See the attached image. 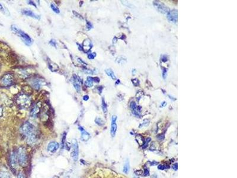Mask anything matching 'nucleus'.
<instances>
[{
	"label": "nucleus",
	"mask_w": 237,
	"mask_h": 178,
	"mask_svg": "<svg viewBox=\"0 0 237 178\" xmlns=\"http://www.w3.org/2000/svg\"><path fill=\"white\" fill-rule=\"evenodd\" d=\"M148 124H149V121H148V120H147V119H145V120H144V122H143V124H142L143 126H147Z\"/></svg>",
	"instance_id": "nucleus-34"
},
{
	"label": "nucleus",
	"mask_w": 237,
	"mask_h": 178,
	"mask_svg": "<svg viewBox=\"0 0 237 178\" xmlns=\"http://www.w3.org/2000/svg\"><path fill=\"white\" fill-rule=\"evenodd\" d=\"M18 178H25V176L22 173H20L18 175Z\"/></svg>",
	"instance_id": "nucleus-35"
},
{
	"label": "nucleus",
	"mask_w": 237,
	"mask_h": 178,
	"mask_svg": "<svg viewBox=\"0 0 237 178\" xmlns=\"http://www.w3.org/2000/svg\"><path fill=\"white\" fill-rule=\"evenodd\" d=\"M22 13L24 14L25 16L30 17L36 18V19H39L40 18V16L37 15V14L35 13L33 11L29 9H23L22 10Z\"/></svg>",
	"instance_id": "nucleus-13"
},
{
	"label": "nucleus",
	"mask_w": 237,
	"mask_h": 178,
	"mask_svg": "<svg viewBox=\"0 0 237 178\" xmlns=\"http://www.w3.org/2000/svg\"><path fill=\"white\" fill-rule=\"evenodd\" d=\"M22 134L29 144H33L37 140V131L35 126L29 122H25L20 128Z\"/></svg>",
	"instance_id": "nucleus-1"
},
{
	"label": "nucleus",
	"mask_w": 237,
	"mask_h": 178,
	"mask_svg": "<svg viewBox=\"0 0 237 178\" xmlns=\"http://www.w3.org/2000/svg\"><path fill=\"white\" fill-rule=\"evenodd\" d=\"M0 10L3 11V13H4V14H6L7 15H9V13H8V11L6 9V8H4V7L2 6V4H0Z\"/></svg>",
	"instance_id": "nucleus-26"
},
{
	"label": "nucleus",
	"mask_w": 237,
	"mask_h": 178,
	"mask_svg": "<svg viewBox=\"0 0 237 178\" xmlns=\"http://www.w3.org/2000/svg\"><path fill=\"white\" fill-rule=\"evenodd\" d=\"M133 84L135 86H138V85H139V81L138 80L137 78H135V79H133L132 80Z\"/></svg>",
	"instance_id": "nucleus-28"
},
{
	"label": "nucleus",
	"mask_w": 237,
	"mask_h": 178,
	"mask_svg": "<svg viewBox=\"0 0 237 178\" xmlns=\"http://www.w3.org/2000/svg\"><path fill=\"white\" fill-rule=\"evenodd\" d=\"M129 169H130V166H129V160H127L124 164L123 167V172L124 173L127 174L129 172Z\"/></svg>",
	"instance_id": "nucleus-21"
},
{
	"label": "nucleus",
	"mask_w": 237,
	"mask_h": 178,
	"mask_svg": "<svg viewBox=\"0 0 237 178\" xmlns=\"http://www.w3.org/2000/svg\"><path fill=\"white\" fill-rule=\"evenodd\" d=\"M0 178H11V177L8 172L2 171L0 172Z\"/></svg>",
	"instance_id": "nucleus-22"
},
{
	"label": "nucleus",
	"mask_w": 237,
	"mask_h": 178,
	"mask_svg": "<svg viewBox=\"0 0 237 178\" xmlns=\"http://www.w3.org/2000/svg\"><path fill=\"white\" fill-rule=\"evenodd\" d=\"M17 159L18 161V163L22 166H24L26 165L27 161V157L26 151L23 147H20L18 148V152H17Z\"/></svg>",
	"instance_id": "nucleus-3"
},
{
	"label": "nucleus",
	"mask_w": 237,
	"mask_h": 178,
	"mask_svg": "<svg viewBox=\"0 0 237 178\" xmlns=\"http://www.w3.org/2000/svg\"><path fill=\"white\" fill-rule=\"evenodd\" d=\"M100 81V79L98 78H93L91 77H88L86 81V85L88 87H91L93 85L94 82L98 83Z\"/></svg>",
	"instance_id": "nucleus-16"
},
{
	"label": "nucleus",
	"mask_w": 237,
	"mask_h": 178,
	"mask_svg": "<svg viewBox=\"0 0 237 178\" xmlns=\"http://www.w3.org/2000/svg\"><path fill=\"white\" fill-rule=\"evenodd\" d=\"M50 7L55 13H56L57 14H59V13H60V11H59V9L58 8V7L55 4H54V3H52V4H51Z\"/></svg>",
	"instance_id": "nucleus-24"
},
{
	"label": "nucleus",
	"mask_w": 237,
	"mask_h": 178,
	"mask_svg": "<svg viewBox=\"0 0 237 178\" xmlns=\"http://www.w3.org/2000/svg\"><path fill=\"white\" fill-rule=\"evenodd\" d=\"M49 43H50L52 46H53V47H54L55 48H57V42H56V40H54V39H52V40L50 41V42H49Z\"/></svg>",
	"instance_id": "nucleus-30"
},
{
	"label": "nucleus",
	"mask_w": 237,
	"mask_h": 178,
	"mask_svg": "<svg viewBox=\"0 0 237 178\" xmlns=\"http://www.w3.org/2000/svg\"><path fill=\"white\" fill-rule=\"evenodd\" d=\"M95 123H96L97 125H98L99 126H102L104 124V121L100 118H96V119H95Z\"/></svg>",
	"instance_id": "nucleus-25"
},
{
	"label": "nucleus",
	"mask_w": 237,
	"mask_h": 178,
	"mask_svg": "<svg viewBox=\"0 0 237 178\" xmlns=\"http://www.w3.org/2000/svg\"><path fill=\"white\" fill-rule=\"evenodd\" d=\"M27 3H28L29 4H30V5H32V6H35V7H37V6H36V5L35 4V3L33 2V1H27Z\"/></svg>",
	"instance_id": "nucleus-33"
},
{
	"label": "nucleus",
	"mask_w": 237,
	"mask_h": 178,
	"mask_svg": "<svg viewBox=\"0 0 237 178\" xmlns=\"http://www.w3.org/2000/svg\"><path fill=\"white\" fill-rule=\"evenodd\" d=\"M95 56V54L94 55H93V54H90L88 55V58H89L90 59H93L94 58Z\"/></svg>",
	"instance_id": "nucleus-32"
},
{
	"label": "nucleus",
	"mask_w": 237,
	"mask_h": 178,
	"mask_svg": "<svg viewBox=\"0 0 237 178\" xmlns=\"http://www.w3.org/2000/svg\"><path fill=\"white\" fill-rule=\"evenodd\" d=\"M167 70L166 69V68H163V77L164 80L167 77Z\"/></svg>",
	"instance_id": "nucleus-29"
},
{
	"label": "nucleus",
	"mask_w": 237,
	"mask_h": 178,
	"mask_svg": "<svg viewBox=\"0 0 237 178\" xmlns=\"http://www.w3.org/2000/svg\"><path fill=\"white\" fill-rule=\"evenodd\" d=\"M72 80L73 85H74L75 90L78 92H80V91H81V80H80V77H78L76 76H74V78H72Z\"/></svg>",
	"instance_id": "nucleus-11"
},
{
	"label": "nucleus",
	"mask_w": 237,
	"mask_h": 178,
	"mask_svg": "<svg viewBox=\"0 0 237 178\" xmlns=\"http://www.w3.org/2000/svg\"><path fill=\"white\" fill-rule=\"evenodd\" d=\"M130 109H132L133 114L137 116V117L138 116H141V106H138L135 102H131V103L130 105Z\"/></svg>",
	"instance_id": "nucleus-10"
},
{
	"label": "nucleus",
	"mask_w": 237,
	"mask_h": 178,
	"mask_svg": "<svg viewBox=\"0 0 237 178\" xmlns=\"http://www.w3.org/2000/svg\"><path fill=\"white\" fill-rule=\"evenodd\" d=\"M117 116L116 115H113L112 118V124H111V129H110V134L112 137H114L115 136L116 133L117 126L116 124Z\"/></svg>",
	"instance_id": "nucleus-9"
},
{
	"label": "nucleus",
	"mask_w": 237,
	"mask_h": 178,
	"mask_svg": "<svg viewBox=\"0 0 237 178\" xmlns=\"http://www.w3.org/2000/svg\"><path fill=\"white\" fill-rule=\"evenodd\" d=\"M31 83L32 86L36 89H39L40 87H42L45 84L43 80L42 79H39V78H35V79L32 80Z\"/></svg>",
	"instance_id": "nucleus-12"
},
{
	"label": "nucleus",
	"mask_w": 237,
	"mask_h": 178,
	"mask_svg": "<svg viewBox=\"0 0 237 178\" xmlns=\"http://www.w3.org/2000/svg\"><path fill=\"white\" fill-rule=\"evenodd\" d=\"M1 115H2V108L0 107V116H1Z\"/></svg>",
	"instance_id": "nucleus-40"
},
{
	"label": "nucleus",
	"mask_w": 237,
	"mask_h": 178,
	"mask_svg": "<svg viewBox=\"0 0 237 178\" xmlns=\"http://www.w3.org/2000/svg\"><path fill=\"white\" fill-rule=\"evenodd\" d=\"M168 20L173 23H176L178 19V13L177 10H172L167 14Z\"/></svg>",
	"instance_id": "nucleus-8"
},
{
	"label": "nucleus",
	"mask_w": 237,
	"mask_h": 178,
	"mask_svg": "<svg viewBox=\"0 0 237 178\" xmlns=\"http://www.w3.org/2000/svg\"><path fill=\"white\" fill-rule=\"evenodd\" d=\"M102 109H103V110L104 114H106L107 112V105L106 104V103L105 102L104 99L103 98L102 99Z\"/></svg>",
	"instance_id": "nucleus-23"
},
{
	"label": "nucleus",
	"mask_w": 237,
	"mask_h": 178,
	"mask_svg": "<svg viewBox=\"0 0 237 178\" xmlns=\"http://www.w3.org/2000/svg\"><path fill=\"white\" fill-rule=\"evenodd\" d=\"M105 72H106V73L107 74V76L112 78V79L116 80V77L115 73H114L112 69H110V68H109V69H106L105 70Z\"/></svg>",
	"instance_id": "nucleus-20"
},
{
	"label": "nucleus",
	"mask_w": 237,
	"mask_h": 178,
	"mask_svg": "<svg viewBox=\"0 0 237 178\" xmlns=\"http://www.w3.org/2000/svg\"><path fill=\"white\" fill-rule=\"evenodd\" d=\"M39 111H40V106L38 105V104H37V105L34 106L31 110L30 116H32V117H36L39 113Z\"/></svg>",
	"instance_id": "nucleus-18"
},
{
	"label": "nucleus",
	"mask_w": 237,
	"mask_h": 178,
	"mask_svg": "<svg viewBox=\"0 0 237 178\" xmlns=\"http://www.w3.org/2000/svg\"><path fill=\"white\" fill-rule=\"evenodd\" d=\"M166 166H163V165H160L159 166H158V169H164L166 168Z\"/></svg>",
	"instance_id": "nucleus-37"
},
{
	"label": "nucleus",
	"mask_w": 237,
	"mask_h": 178,
	"mask_svg": "<svg viewBox=\"0 0 237 178\" xmlns=\"http://www.w3.org/2000/svg\"><path fill=\"white\" fill-rule=\"evenodd\" d=\"M88 99H89V97H88V96H87V95H85V96H83V100H84L87 101V100H88Z\"/></svg>",
	"instance_id": "nucleus-36"
},
{
	"label": "nucleus",
	"mask_w": 237,
	"mask_h": 178,
	"mask_svg": "<svg viewBox=\"0 0 237 178\" xmlns=\"http://www.w3.org/2000/svg\"><path fill=\"white\" fill-rule=\"evenodd\" d=\"M153 4H154L155 8L161 13L167 14L170 11L169 8L166 6H165L163 3L160 2V1H154Z\"/></svg>",
	"instance_id": "nucleus-5"
},
{
	"label": "nucleus",
	"mask_w": 237,
	"mask_h": 178,
	"mask_svg": "<svg viewBox=\"0 0 237 178\" xmlns=\"http://www.w3.org/2000/svg\"><path fill=\"white\" fill-rule=\"evenodd\" d=\"M10 162H11V165L12 166V167H14V168H16L17 166L18 165V159H17V155L16 154H15L14 153H13L11 154V157H10Z\"/></svg>",
	"instance_id": "nucleus-17"
},
{
	"label": "nucleus",
	"mask_w": 237,
	"mask_h": 178,
	"mask_svg": "<svg viewBox=\"0 0 237 178\" xmlns=\"http://www.w3.org/2000/svg\"><path fill=\"white\" fill-rule=\"evenodd\" d=\"M11 29L17 35H18V36L21 39V40L23 41V42L24 43L25 45H28V46H30V45L32 43L33 40H32L31 37L27 35V34L24 33L23 30H20V29L18 28V27H17L16 26L12 25Z\"/></svg>",
	"instance_id": "nucleus-2"
},
{
	"label": "nucleus",
	"mask_w": 237,
	"mask_h": 178,
	"mask_svg": "<svg viewBox=\"0 0 237 178\" xmlns=\"http://www.w3.org/2000/svg\"><path fill=\"white\" fill-rule=\"evenodd\" d=\"M13 83V77L10 74H7L2 78L1 80V84L4 86H9Z\"/></svg>",
	"instance_id": "nucleus-7"
},
{
	"label": "nucleus",
	"mask_w": 237,
	"mask_h": 178,
	"mask_svg": "<svg viewBox=\"0 0 237 178\" xmlns=\"http://www.w3.org/2000/svg\"><path fill=\"white\" fill-rule=\"evenodd\" d=\"M168 96L170 97V99H171L172 100H175V98H173V97H172L171 96H170V95H168Z\"/></svg>",
	"instance_id": "nucleus-39"
},
{
	"label": "nucleus",
	"mask_w": 237,
	"mask_h": 178,
	"mask_svg": "<svg viewBox=\"0 0 237 178\" xmlns=\"http://www.w3.org/2000/svg\"><path fill=\"white\" fill-rule=\"evenodd\" d=\"M59 144L57 142L52 141L49 143L48 146H47V150L49 152L51 153H55L58 149Z\"/></svg>",
	"instance_id": "nucleus-15"
},
{
	"label": "nucleus",
	"mask_w": 237,
	"mask_h": 178,
	"mask_svg": "<svg viewBox=\"0 0 237 178\" xmlns=\"http://www.w3.org/2000/svg\"><path fill=\"white\" fill-rule=\"evenodd\" d=\"M161 61H163V62H167V61H168V56L166 55H163L161 56Z\"/></svg>",
	"instance_id": "nucleus-27"
},
{
	"label": "nucleus",
	"mask_w": 237,
	"mask_h": 178,
	"mask_svg": "<svg viewBox=\"0 0 237 178\" xmlns=\"http://www.w3.org/2000/svg\"><path fill=\"white\" fill-rule=\"evenodd\" d=\"M83 48L85 51H89L92 48V44L90 39H86L83 42Z\"/></svg>",
	"instance_id": "nucleus-19"
},
{
	"label": "nucleus",
	"mask_w": 237,
	"mask_h": 178,
	"mask_svg": "<svg viewBox=\"0 0 237 178\" xmlns=\"http://www.w3.org/2000/svg\"><path fill=\"white\" fill-rule=\"evenodd\" d=\"M72 152L71 153V156L72 157L74 161H77L78 159V153H79V148H78V143L76 140H72Z\"/></svg>",
	"instance_id": "nucleus-6"
},
{
	"label": "nucleus",
	"mask_w": 237,
	"mask_h": 178,
	"mask_svg": "<svg viewBox=\"0 0 237 178\" xmlns=\"http://www.w3.org/2000/svg\"><path fill=\"white\" fill-rule=\"evenodd\" d=\"M93 27V26L91 23H90V22H87V29L88 30H90V29H91Z\"/></svg>",
	"instance_id": "nucleus-31"
},
{
	"label": "nucleus",
	"mask_w": 237,
	"mask_h": 178,
	"mask_svg": "<svg viewBox=\"0 0 237 178\" xmlns=\"http://www.w3.org/2000/svg\"><path fill=\"white\" fill-rule=\"evenodd\" d=\"M167 105L166 102H163V103H162V104H161V106L162 107H164V106H165V105Z\"/></svg>",
	"instance_id": "nucleus-38"
},
{
	"label": "nucleus",
	"mask_w": 237,
	"mask_h": 178,
	"mask_svg": "<svg viewBox=\"0 0 237 178\" xmlns=\"http://www.w3.org/2000/svg\"><path fill=\"white\" fill-rule=\"evenodd\" d=\"M17 102L21 107H27L30 105L31 99L28 96L25 94H21L19 95L17 99Z\"/></svg>",
	"instance_id": "nucleus-4"
},
{
	"label": "nucleus",
	"mask_w": 237,
	"mask_h": 178,
	"mask_svg": "<svg viewBox=\"0 0 237 178\" xmlns=\"http://www.w3.org/2000/svg\"><path fill=\"white\" fill-rule=\"evenodd\" d=\"M78 129H79L80 131H81V139L82 141H88L90 138V134L88 133V132H87L83 128H82L81 126H79V127H78Z\"/></svg>",
	"instance_id": "nucleus-14"
}]
</instances>
